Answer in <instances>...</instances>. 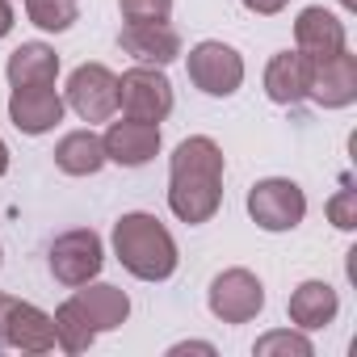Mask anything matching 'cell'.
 Returning <instances> with one entry per match:
<instances>
[{
    "label": "cell",
    "mask_w": 357,
    "mask_h": 357,
    "mask_svg": "<svg viewBox=\"0 0 357 357\" xmlns=\"http://www.w3.org/2000/svg\"><path fill=\"white\" fill-rule=\"evenodd\" d=\"M101 143H105V160L122 168H143L160 155V122H139V118L109 122Z\"/></svg>",
    "instance_id": "cell-11"
},
{
    "label": "cell",
    "mask_w": 357,
    "mask_h": 357,
    "mask_svg": "<svg viewBox=\"0 0 357 357\" xmlns=\"http://www.w3.org/2000/svg\"><path fill=\"white\" fill-rule=\"evenodd\" d=\"M9 172V147H5V139H0V176Z\"/></svg>",
    "instance_id": "cell-29"
},
{
    "label": "cell",
    "mask_w": 357,
    "mask_h": 357,
    "mask_svg": "<svg viewBox=\"0 0 357 357\" xmlns=\"http://www.w3.org/2000/svg\"><path fill=\"white\" fill-rule=\"evenodd\" d=\"M68 101L55 93V84H26L9 93V118L22 135H47L63 122Z\"/></svg>",
    "instance_id": "cell-10"
},
{
    "label": "cell",
    "mask_w": 357,
    "mask_h": 357,
    "mask_svg": "<svg viewBox=\"0 0 357 357\" xmlns=\"http://www.w3.org/2000/svg\"><path fill=\"white\" fill-rule=\"evenodd\" d=\"M340 5H344V9H349V13H357V0H340Z\"/></svg>",
    "instance_id": "cell-30"
},
{
    "label": "cell",
    "mask_w": 357,
    "mask_h": 357,
    "mask_svg": "<svg viewBox=\"0 0 357 357\" xmlns=\"http://www.w3.org/2000/svg\"><path fill=\"white\" fill-rule=\"evenodd\" d=\"M5 307H9V294H0V344H5Z\"/></svg>",
    "instance_id": "cell-28"
},
{
    "label": "cell",
    "mask_w": 357,
    "mask_h": 357,
    "mask_svg": "<svg viewBox=\"0 0 357 357\" xmlns=\"http://www.w3.org/2000/svg\"><path fill=\"white\" fill-rule=\"evenodd\" d=\"M72 298L80 303V311L89 315V324H93L97 332H114V328H122L126 315H130L126 290H118V286H109V282H84V286H76Z\"/></svg>",
    "instance_id": "cell-17"
},
{
    "label": "cell",
    "mask_w": 357,
    "mask_h": 357,
    "mask_svg": "<svg viewBox=\"0 0 357 357\" xmlns=\"http://www.w3.org/2000/svg\"><path fill=\"white\" fill-rule=\"evenodd\" d=\"M252 353L257 357H311L315 353V344L307 340V332L303 328H278V332H265L257 344H252Z\"/></svg>",
    "instance_id": "cell-22"
},
{
    "label": "cell",
    "mask_w": 357,
    "mask_h": 357,
    "mask_svg": "<svg viewBox=\"0 0 357 357\" xmlns=\"http://www.w3.org/2000/svg\"><path fill=\"white\" fill-rule=\"evenodd\" d=\"M328 219H332V227H340V231H353L357 227V190H340V194H332L328 198Z\"/></svg>",
    "instance_id": "cell-24"
},
{
    "label": "cell",
    "mask_w": 357,
    "mask_h": 357,
    "mask_svg": "<svg viewBox=\"0 0 357 357\" xmlns=\"http://www.w3.org/2000/svg\"><path fill=\"white\" fill-rule=\"evenodd\" d=\"M0 257H5V252H0Z\"/></svg>",
    "instance_id": "cell-31"
},
{
    "label": "cell",
    "mask_w": 357,
    "mask_h": 357,
    "mask_svg": "<svg viewBox=\"0 0 357 357\" xmlns=\"http://www.w3.org/2000/svg\"><path fill=\"white\" fill-rule=\"evenodd\" d=\"M265 97L273 105L307 101V55L303 51H278L265 63Z\"/></svg>",
    "instance_id": "cell-16"
},
{
    "label": "cell",
    "mask_w": 357,
    "mask_h": 357,
    "mask_svg": "<svg viewBox=\"0 0 357 357\" xmlns=\"http://www.w3.org/2000/svg\"><path fill=\"white\" fill-rule=\"evenodd\" d=\"M168 353L172 357H181V353H206V357H215V344L211 340H181V344H172Z\"/></svg>",
    "instance_id": "cell-26"
},
{
    "label": "cell",
    "mask_w": 357,
    "mask_h": 357,
    "mask_svg": "<svg viewBox=\"0 0 357 357\" xmlns=\"http://www.w3.org/2000/svg\"><path fill=\"white\" fill-rule=\"evenodd\" d=\"M5 344L22 353H51L55 349V319L22 298H9L5 307Z\"/></svg>",
    "instance_id": "cell-13"
},
{
    "label": "cell",
    "mask_w": 357,
    "mask_h": 357,
    "mask_svg": "<svg viewBox=\"0 0 357 357\" xmlns=\"http://www.w3.org/2000/svg\"><path fill=\"white\" fill-rule=\"evenodd\" d=\"M55 319V344L63 349V353H89L93 349V340H97V328L89 324V315L80 311V303L76 298H68V303H59V311L51 315Z\"/></svg>",
    "instance_id": "cell-20"
},
{
    "label": "cell",
    "mask_w": 357,
    "mask_h": 357,
    "mask_svg": "<svg viewBox=\"0 0 357 357\" xmlns=\"http://www.w3.org/2000/svg\"><path fill=\"white\" fill-rule=\"evenodd\" d=\"M118 47L135 59V63H151V68H168L181 55V34L168 22H126L118 34Z\"/></svg>",
    "instance_id": "cell-12"
},
{
    "label": "cell",
    "mask_w": 357,
    "mask_h": 357,
    "mask_svg": "<svg viewBox=\"0 0 357 357\" xmlns=\"http://www.w3.org/2000/svg\"><path fill=\"white\" fill-rule=\"evenodd\" d=\"M294 51H303L307 59H324V55L344 51V22L319 5L303 9L294 22Z\"/></svg>",
    "instance_id": "cell-14"
},
{
    "label": "cell",
    "mask_w": 357,
    "mask_h": 357,
    "mask_svg": "<svg viewBox=\"0 0 357 357\" xmlns=\"http://www.w3.org/2000/svg\"><path fill=\"white\" fill-rule=\"evenodd\" d=\"M105 265V244L93 227H72L51 244V273L59 286H84L101 273Z\"/></svg>",
    "instance_id": "cell-5"
},
{
    "label": "cell",
    "mask_w": 357,
    "mask_h": 357,
    "mask_svg": "<svg viewBox=\"0 0 357 357\" xmlns=\"http://www.w3.org/2000/svg\"><path fill=\"white\" fill-rule=\"evenodd\" d=\"M248 215L261 231H294L307 219V194L290 176H265L248 190Z\"/></svg>",
    "instance_id": "cell-3"
},
{
    "label": "cell",
    "mask_w": 357,
    "mask_h": 357,
    "mask_svg": "<svg viewBox=\"0 0 357 357\" xmlns=\"http://www.w3.org/2000/svg\"><path fill=\"white\" fill-rule=\"evenodd\" d=\"M114 257L139 282H168L176 273V261H181L172 231L147 211H130L114 223Z\"/></svg>",
    "instance_id": "cell-2"
},
{
    "label": "cell",
    "mask_w": 357,
    "mask_h": 357,
    "mask_svg": "<svg viewBox=\"0 0 357 357\" xmlns=\"http://www.w3.org/2000/svg\"><path fill=\"white\" fill-rule=\"evenodd\" d=\"M5 76H9L13 89H26V84H55V76H59V55H55V47H47V43H22V47L9 55V63H5Z\"/></svg>",
    "instance_id": "cell-19"
},
{
    "label": "cell",
    "mask_w": 357,
    "mask_h": 357,
    "mask_svg": "<svg viewBox=\"0 0 357 357\" xmlns=\"http://www.w3.org/2000/svg\"><path fill=\"white\" fill-rule=\"evenodd\" d=\"M13 5H9V0H0V38H9V30H13Z\"/></svg>",
    "instance_id": "cell-27"
},
{
    "label": "cell",
    "mask_w": 357,
    "mask_h": 357,
    "mask_svg": "<svg viewBox=\"0 0 357 357\" xmlns=\"http://www.w3.org/2000/svg\"><path fill=\"white\" fill-rule=\"evenodd\" d=\"M109 160H105V143L101 135L93 130H68L59 143H55V168L68 172V176H93L101 172Z\"/></svg>",
    "instance_id": "cell-18"
},
{
    "label": "cell",
    "mask_w": 357,
    "mask_h": 357,
    "mask_svg": "<svg viewBox=\"0 0 357 357\" xmlns=\"http://www.w3.org/2000/svg\"><path fill=\"white\" fill-rule=\"evenodd\" d=\"M286 311H290V324H294V328H303V332H315V328H328V324L336 319V311H340V298H336V290H332L328 282L311 278V282L294 286V294H290Z\"/></svg>",
    "instance_id": "cell-15"
},
{
    "label": "cell",
    "mask_w": 357,
    "mask_h": 357,
    "mask_svg": "<svg viewBox=\"0 0 357 357\" xmlns=\"http://www.w3.org/2000/svg\"><path fill=\"white\" fill-rule=\"evenodd\" d=\"M223 147L211 135L181 139L168 160V211L190 227L211 223L223 206Z\"/></svg>",
    "instance_id": "cell-1"
},
{
    "label": "cell",
    "mask_w": 357,
    "mask_h": 357,
    "mask_svg": "<svg viewBox=\"0 0 357 357\" xmlns=\"http://www.w3.org/2000/svg\"><path fill=\"white\" fill-rule=\"evenodd\" d=\"M185 68H190L194 89H202L206 97H231L244 84V59H240V51L227 47V43H215V38L198 43L190 51Z\"/></svg>",
    "instance_id": "cell-7"
},
{
    "label": "cell",
    "mask_w": 357,
    "mask_h": 357,
    "mask_svg": "<svg viewBox=\"0 0 357 357\" xmlns=\"http://www.w3.org/2000/svg\"><path fill=\"white\" fill-rule=\"evenodd\" d=\"M118 109L139 122H164L172 114V84L160 68L135 63L118 76Z\"/></svg>",
    "instance_id": "cell-4"
},
{
    "label": "cell",
    "mask_w": 357,
    "mask_h": 357,
    "mask_svg": "<svg viewBox=\"0 0 357 357\" xmlns=\"http://www.w3.org/2000/svg\"><path fill=\"white\" fill-rule=\"evenodd\" d=\"M26 17H30V26L47 30V34H63L76 26L80 9H76V0H26Z\"/></svg>",
    "instance_id": "cell-21"
},
{
    "label": "cell",
    "mask_w": 357,
    "mask_h": 357,
    "mask_svg": "<svg viewBox=\"0 0 357 357\" xmlns=\"http://www.w3.org/2000/svg\"><path fill=\"white\" fill-rule=\"evenodd\" d=\"M211 315L223 319V324H248L265 311V286L252 269H223L215 282H211Z\"/></svg>",
    "instance_id": "cell-6"
},
{
    "label": "cell",
    "mask_w": 357,
    "mask_h": 357,
    "mask_svg": "<svg viewBox=\"0 0 357 357\" xmlns=\"http://www.w3.org/2000/svg\"><path fill=\"white\" fill-rule=\"evenodd\" d=\"M240 5L248 9V13H257V17H273V13H282L290 0H240Z\"/></svg>",
    "instance_id": "cell-25"
},
{
    "label": "cell",
    "mask_w": 357,
    "mask_h": 357,
    "mask_svg": "<svg viewBox=\"0 0 357 357\" xmlns=\"http://www.w3.org/2000/svg\"><path fill=\"white\" fill-rule=\"evenodd\" d=\"M307 97L319 109H344L357 101V55L336 51L324 59H307Z\"/></svg>",
    "instance_id": "cell-8"
},
{
    "label": "cell",
    "mask_w": 357,
    "mask_h": 357,
    "mask_svg": "<svg viewBox=\"0 0 357 357\" xmlns=\"http://www.w3.org/2000/svg\"><path fill=\"white\" fill-rule=\"evenodd\" d=\"M84 122H109L118 114V76L105 63H80L68 76V97H63Z\"/></svg>",
    "instance_id": "cell-9"
},
{
    "label": "cell",
    "mask_w": 357,
    "mask_h": 357,
    "mask_svg": "<svg viewBox=\"0 0 357 357\" xmlns=\"http://www.w3.org/2000/svg\"><path fill=\"white\" fill-rule=\"evenodd\" d=\"M118 9L126 22H168L172 0H118Z\"/></svg>",
    "instance_id": "cell-23"
}]
</instances>
